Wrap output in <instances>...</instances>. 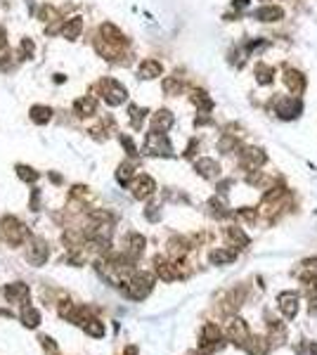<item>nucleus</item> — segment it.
I'll use <instances>...</instances> for the list:
<instances>
[{
    "label": "nucleus",
    "mask_w": 317,
    "mask_h": 355,
    "mask_svg": "<svg viewBox=\"0 0 317 355\" xmlns=\"http://www.w3.org/2000/svg\"><path fill=\"white\" fill-rule=\"evenodd\" d=\"M50 114H52L50 107H40V104H38V107H31V121H33V123H47V121H50Z\"/></svg>",
    "instance_id": "obj_12"
},
{
    "label": "nucleus",
    "mask_w": 317,
    "mask_h": 355,
    "mask_svg": "<svg viewBox=\"0 0 317 355\" xmlns=\"http://www.w3.org/2000/svg\"><path fill=\"white\" fill-rule=\"evenodd\" d=\"M152 292V277L149 275H137V277H133V282H130V287H128V296L130 299H145L147 294Z\"/></svg>",
    "instance_id": "obj_3"
},
{
    "label": "nucleus",
    "mask_w": 317,
    "mask_h": 355,
    "mask_svg": "<svg viewBox=\"0 0 317 355\" xmlns=\"http://www.w3.org/2000/svg\"><path fill=\"white\" fill-rule=\"evenodd\" d=\"M2 232H5V237H7L12 244H19L24 239V235H26V228L17 218L9 216V218H2Z\"/></svg>",
    "instance_id": "obj_4"
},
{
    "label": "nucleus",
    "mask_w": 317,
    "mask_h": 355,
    "mask_svg": "<svg viewBox=\"0 0 317 355\" xmlns=\"http://www.w3.org/2000/svg\"><path fill=\"white\" fill-rule=\"evenodd\" d=\"M142 118H145V109H140V107H130V121H133V128H140Z\"/></svg>",
    "instance_id": "obj_20"
},
{
    "label": "nucleus",
    "mask_w": 317,
    "mask_h": 355,
    "mask_svg": "<svg viewBox=\"0 0 317 355\" xmlns=\"http://www.w3.org/2000/svg\"><path fill=\"white\" fill-rule=\"evenodd\" d=\"M81 31H83V19L81 17H73L71 21H66V24L62 26L64 38H69V40H76Z\"/></svg>",
    "instance_id": "obj_8"
},
{
    "label": "nucleus",
    "mask_w": 317,
    "mask_h": 355,
    "mask_svg": "<svg viewBox=\"0 0 317 355\" xmlns=\"http://www.w3.org/2000/svg\"><path fill=\"white\" fill-rule=\"evenodd\" d=\"M95 107H97V100L95 97H81V100L73 102V109L78 116H90L95 114Z\"/></svg>",
    "instance_id": "obj_7"
},
{
    "label": "nucleus",
    "mask_w": 317,
    "mask_h": 355,
    "mask_svg": "<svg viewBox=\"0 0 317 355\" xmlns=\"http://www.w3.org/2000/svg\"><path fill=\"white\" fill-rule=\"evenodd\" d=\"M21 55L26 57V59L33 55V43H31V40H24V43H21Z\"/></svg>",
    "instance_id": "obj_23"
},
{
    "label": "nucleus",
    "mask_w": 317,
    "mask_h": 355,
    "mask_svg": "<svg viewBox=\"0 0 317 355\" xmlns=\"http://www.w3.org/2000/svg\"><path fill=\"white\" fill-rule=\"evenodd\" d=\"M83 327H85V332H88V334H92V337H102V334H104V327H102V322H97V320L83 322Z\"/></svg>",
    "instance_id": "obj_17"
},
{
    "label": "nucleus",
    "mask_w": 317,
    "mask_h": 355,
    "mask_svg": "<svg viewBox=\"0 0 317 355\" xmlns=\"http://www.w3.org/2000/svg\"><path fill=\"white\" fill-rule=\"evenodd\" d=\"M282 17V9L280 7H261L256 9V19H261V21H275V19Z\"/></svg>",
    "instance_id": "obj_10"
},
{
    "label": "nucleus",
    "mask_w": 317,
    "mask_h": 355,
    "mask_svg": "<svg viewBox=\"0 0 317 355\" xmlns=\"http://www.w3.org/2000/svg\"><path fill=\"white\" fill-rule=\"evenodd\" d=\"M17 171H19V178H21V180H28V182L38 180V173H33L31 168H24V166H19Z\"/></svg>",
    "instance_id": "obj_22"
},
{
    "label": "nucleus",
    "mask_w": 317,
    "mask_h": 355,
    "mask_svg": "<svg viewBox=\"0 0 317 355\" xmlns=\"http://www.w3.org/2000/svg\"><path fill=\"white\" fill-rule=\"evenodd\" d=\"M161 73V64L154 62V59H147V62L140 64V76L142 78H156Z\"/></svg>",
    "instance_id": "obj_9"
},
{
    "label": "nucleus",
    "mask_w": 317,
    "mask_h": 355,
    "mask_svg": "<svg viewBox=\"0 0 317 355\" xmlns=\"http://www.w3.org/2000/svg\"><path fill=\"white\" fill-rule=\"evenodd\" d=\"M102 97H104V102L107 104H111V107H116V104H121V102L126 100V88L121 85V83L116 81H104L102 83Z\"/></svg>",
    "instance_id": "obj_1"
},
{
    "label": "nucleus",
    "mask_w": 317,
    "mask_h": 355,
    "mask_svg": "<svg viewBox=\"0 0 317 355\" xmlns=\"http://www.w3.org/2000/svg\"><path fill=\"white\" fill-rule=\"evenodd\" d=\"M197 168H199V173L209 175V178L218 173V164H216V161H211V159H201L199 164H197Z\"/></svg>",
    "instance_id": "obj_15"
},
{
    "label": "nucleus",
    "mask_w": 317,
    "mask_h": 355,
    "mask_svg": "<svg viewBox=\"0 0 317 355\" xmlns=\"http://www.w3.org/2000/svg\"><path fill=\"white\" fill-rule=\"evenodd\" d=\"M26 258H28V261H31L33 265L45 263V258H47V246H45V242H40V239H33V242H31V246H28V251H26Z\"/></svg>",
    "instance_id": "obj_5"
},
{
    "label": "nucleus",
    "mask_w": 317,
    "mask_h": 355,
    "mask_svg": "<svg viewBox=\"0 0 317 355\" xmlns=\"http://www.w3.org/2000/svg\"><path fill=\"white\" fill-rule=\"evenodd\" d=\"M133 187H135V197H137V199H147V197H149V194L156 190L154 180H152L149 175H140Z\"/></svg>",
    "instance_id": "obj_6"
},
{
    "label": "nucleus",
    "mask_w": 317,
    "mask_h": 355,
    "mask_svg": "<svg viewBox=\"0 0 317 355\" xmlns=\"http://www.w3.org/2000/svg\"><path fill=\"white\" fill-rule=\"evenodd\" d=\"M232 258H235V251H213V256H211L213 263H227Z\"/></svg>",
    "instance_id": "obj_19"
},
{
    "label": "nucleus",
    "mask_w": 317,
    "mask_h": 355,
    "mask_svg": "<svg viewBox=\"0 0 317 355\" xmlns=\"http://www.w3.org/2000/svg\"><path fill=\"white\" fill-rule=\"evenodd\" d=\"M173 126V114L171 111H159L154 116V128L159 130V133H163L166 128H171Z\"/></svg>",
    "instance_id": "obj_11"
},
{
    "label": "nucleus",
    "mask_w": 317,
    "mask_h": 355,
    "mask_svg": "<svg viewBox=\"0 0 317 355\" xmlns=\"http://www.w3.org/2000/svg\"><path fill=\"white\" fill-rule=\"evenodd\" d=\"M28 289H26V284H7L5 287V296H7L9 301H17L21 299V296H26Z\"/></svg>",
    "instance_id": "obj_13"
},
{
    "label": "nucleus",
    "mask_w": 317,
    "mask_h": 355,
    "mask_svg": "<svg viewBox=\"0 0 317 355\" xmlns=\"http://www.w3.org/2000/svg\"><path fill=\"white\" fill-rule=\"evenodd\" d=\"M24 322H26L28 327H36L38 322H40V315H38V310L31 308V306H26V308H24Z\"/></svg>",
    "instance_id": "obj_16"
},
{
    "label": "nucleus",
    "mask_w": 317,
    "mask_h": 355,
    "mask_svg": "<svg viewBox=\"0 0 317 355\" xmlns=\"http://www.w3.org/2000/svg\"><path fill=\"white\" fill-rule=\"evenodd\" d=\"M142 249H145V239L140 235H130V254L133 256L142 254Z\"/></svg>",
    "instance_id": "obj_18"
},
{
    "label": "nucleus",
    "mask_w": 317,
    "mask_h": 355,
    "mask_svg": "<svg viewBox=\"0 0 317 355\" xmlns=\"http://www.w3.org/2000/svg\"><path fill=\"white\" fill-rule=\"evenodd\" d=\"M130 175H133V166H130V164H123L121 168H118L116 178H118L121 182H128V178H130Z\"/></svg>",
    "instance_id": "obj_21"
},
{
    "label": "nucleus",
    "mask_w": 317,
    "mask_h": 355,
    "mask_svg": "<svg viewBox=\"0 0 317 355\" xmlns=\"http://www.w3.org/2000/svg\"><path fill=\"white\" fill-rule=\"evenodd\" d=\"M145 149L149 154H171V142H168V137L163 135V133L154 130V133L147 135Z\"/></svg>",
    "instance_id": "obj_2"
},
{
    "label": "nucleus",
    "mask_w": 317,
    "mask_h": 355,
    "mask_svg": "<svg viewBox=\"0 0 317 355\" xmlns=\"http://www.w3.org/2000/svg\"><path fill=\"white\" fill-rule=\"evenodd\" d=\"M280 301H282V310L291 318V315L296 313V306H294V303H296V294H282Z\"/></svg>",
    "instance_id": "obj_14"
}]
</instances>
